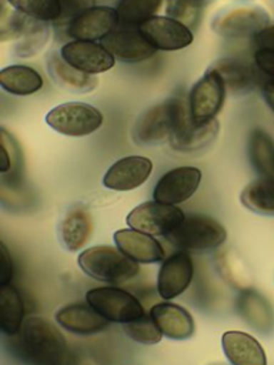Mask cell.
Segmentation results:
<instances>
[{
  "mask_svg": "<svg viewBox=\"0 0 274 365\" xmlns=\"http://www.w3.org/2000/svg\"><path fill=\"white\" fill-rule=\"evenodd\" d=\"M16 354L27 365H70L71 355L63 334L41 317L24 319L14 335Z\"/></svg>",
  "mask_w": 274,
  "mask_h": 365,
  "instance_id": "6da1fadb",
  "label": "cell"
},
{
  "mask_svg": "<svg viewBox=\"0 0 274 365\" xmlns=\"http://www.w3.org/2000/svg\"><path fill=\"white\" fill-rule=\"evenodd\" d=\"M191 118L188 103L171 97L146 110L133 127V140L140 145H156L170 138Z\"/></svg>",
  "mask_w": 274,
  "mask_h": 365,
  "instance_id": "7a4b0ae2",
  "label": "cell"
},
{
  "mask_svg": "<svg viewBox=\"0 0 274 365\" xmlns=\"http://www.w3.org/2000/svg\"><path fill=\"white\" fill-rule=\"evenodd\" d=\"M77 262L88 277L114 285L130 281L140 272L138 262L108 245H96L81 251Z\"/></svg>",
  "mask_w": 274,
  "mask_h": 365,
  "instance_id": "3957f363",
  "label": "cell"
},
{
  "mask_svg": "<svg viewBox=\"0 0 274 365\" xmlns=\"http://www.w3.org/2000/svg\"><path fill=\"white\" fill-rule=\"evenodd\" d=\"M173 245L190 251H208L220 247L225 238V228L208 215H188L166 237Z\"/></svg>",
  "mask_w": 274,
  "mask_h": 365,
  "instance_id": "277c9868",
  "label": "cell"
},
{
  "mask_svg": "<svg viewBox=\"0 0 274 365\" xmlns=\"http://www.w3.org/2000/svg\"><path fill=\"white\" fill-rule=\"evenodd\" d=\"M46 123L63 135L83 137L101 127L103 114L87 103L67 101L53 107L46 114Z\"/></svg>",
  "mask_w": 274,
  "mask_h": 365,
  "instance_id": "5b68a950",
  "label": "cell"
},
{
  "mask_svg": "<svg viewBox=\"0 0 274 365\" xmlns=\"http://www.w3.org/2000/svg\"><path fill=\"white\" fill-rule=\"evenodd\" d=\"M86 301L110 322L127 324L144 315L137 297L118 287L91 288L86 294Z\"/></svg>",
  "mask_w": 274,
  "mask_h": 365,
  "instance_id": "8992f818",
  "label": "cell"
},
{
  "mask_svg": "<svg viewBox=\"0 0 274 365\" xmlns=\"http://www.w3.org/2000/svg\"><path fill=\"white\" fill-rule=\"evenodd\" d=\"M184 218L186 215L178 207L154 200L137 205L127 215V224L130 228L150 235L167 237L184 221Z\"/></svg>",
  "mask_w": 274,
  "mask_h": 365,
  "instance_id": "52a82bcc",
  "label": "cell"
},
{
  "mask_svg": "<svg viewBox=\"0 0 274 365\" xmlns=\"http://www.w3.org/2000/svg\"><path fill=\"white\" fill-rule=\"evenodd\" d=\"M225 84L221 76L210 67L193 86L188 97L191 118L197 123L214 120L225 98Z\"/></svg>",
  "mask_w": 274,
  "mask_h": 365,
  "instance_id": "ba28073f",
  "label": "cell"
},
{
  "mask_svg": "<svg viewBox=\"0 0 274 365\" xmlns=\"http://www.w3.org/2000/svg\"><path fill=\"white\" fill-rule=\"evenodd\" d=\"M270 24L268 13L257 6H243L218 13L211 23L215 34L227 38L254 36Z\"/></svg>",
  "mask_w": 274,
  "mask_h": 365,
  "instance_id": "9c48e42d",
  "label": "cell"
},
{
  "mask_svg": "<svg viewBox=\"0 0 274 365\" xmlns=\"http://www.w3.org/2000/svg\"><path fill=\"white\" fill-rule=\"evenodd\" d=\"M137 29L153 47L163 51L186 48L194 40L191 29L168 16L156 14L143 21Z\"/></svg>",
  "mask_w": 274,
  "mask_h": 365,
  "instance_id": "30bf717a",
  "label": "cell"
},
{
  "mask_svg": "<svg viewBox=\"0 0 274 365\" xmlns=\"http://www.w3.org/2000/svg\"><path fill=\"white\" fill-rule=\"evenodd\" d=\"M118 27L116 7L93 6L80 13L67 27L66 34L73 40H103Z\"/></svg>",
  "mask_w": 274,
  "mask_h": 365,
  "instance_id": "8fae6325",
  "label": "cell"
},
{
  "mask_svg": "<svg viewBox=\"0 0 274 365\" xmlns=\"http://www.w3.org/2000/svg\"><path fill=\"white\" fill-rule=\"evenodd\" d=\"M60 54L68 64L87 74L108 71L116 63L113 54L101 43L88 40L67 41L61 46Z\"/></svg>",
  "mask_w": 274,
  "mask_h": 365,
  "instance_id": "7c38bea8",
  "label": "cell"
},
{
  "mask_svg": "<svg viewBox=\"0 0 274 365\" xmlns=\"http://www.w3.org/2000/svg\"><path fill=\"white\" fill-rule=\"evenodd\" d=\"M101 44L123 63H140L153 57L158 50L134 27H117L101 40Z\"/></svg>",
  "mask_w": 274,
  "mask_h": 365,
  "instance_id": "4fadbf2b",
  "label": "cell"
},
{
  "mask_svg": "<svg viewBox=\"0 0 274 365\" xmlns=\"http://www.w3.org/2000/svg\"><path fill=\"white\" fill-rule=\"evenodd\" d=\"M200 181L201 171L196 167L173 168L157 181L153 191V198L164 204H181L197 191Z\"/></svg>",
  "mask_w": 274,
  "mask_h": 365,
  "instance_id": "5bb4252c",
  "label": "cell"
},
{
  "mask_svg": "<svg viewBox=\"0 0 274 365\" xmlns=\"http://www.w3.org/2000/svg\"><path fill=\"white\" fill-rule=\"evenodd\" d=\"M194 265L191 257L183 250L167 257L158 271L157 292L163 299L181 295L191 284Z\"/></svg>",
  "mask_w": 274,
  "mask_h": 365,
  "instance_id": "9a60e30c",
  "label": "cell"
},
{
  "mask_svg": "<svg viewBox=\"0 0 274 365\" xmlns=\"http://www.w3.org/2000/svg\"><path fill=\"white\" fill-rule=\"evenodd\" d=\"M151 171L153 163L150 158L128 155L110 165L103 177V185L114 191H131L144 184Z\"/></svg>",
  "mask_w": 274,
  "mask_h": 365,
  "instance_id": "2e32d148",
  "label": "cell"
},
{
  "mask_svg": "<svg viewBox=\"0 0 274 365\" xmlns=\"http://www.w3.org/2000/svg\"><path fill=\"white\" fill-rule=\"evenodd\" d=\"M117 248L136 262L154 264L164 259L161 244L150 234L134 228H124L114 232Z\"/></svg>",
  "mask_w": 274,
  "mask_h": 365,
  "instance_id": "e0dca14e",
  "label": "cell"
},
{
  "mask_svg": "<svg viewBox=\"0 0 274 365\" xmlns=\"http://www.w3.org/2000/svg\"><path fill=\"white\" fill-rule=\"evenodd\" d=\"M56 321L68 332L83 336L104 331L110 322L91 305L83 302H73L60 308L56 314Z\"/></svg>",
  "mask_w": 274,
  "mask_h": 365,
  "instance_id": "ac0fdd59",
  "label": "cell"
},
{
  "mask_svg": "<svg viewBox=\"0 0 274 365\" xmlns=\"http://www.w3.org/2000/svg\"><path fill=\"white\" fill-rule=\"evenodd\" d=\"M150 317L170 339H188L194 334L193 317L178 304L158 302L150 308Z\"/></svg>",
  "mask_w": 274,
  "mask_h": 365,
  "instance_id": "d6986e66",
  "label": "cell"
},
{
  "mask_svg": "<svg viewBox=\"0 0 274 365\" xmlns=\"http://www.w3.org/2000/svg\"><path fill=\"white\" fill-rule=\"evenodd\" d=\"M46 64L53 81L67 91L86 94L93 91L98 84V78L94 74L77 70L61 57L60 51H50L47 54Z\"/></svg>",
  "mask_w": 274,
  "mask_h": 365,
  "instance_id": "ffe728a7",
  "label": "cell"
},
{
  "mask_svg": "<svg viewBox=\"0 0 274 365\" xmlns=\"http://www.w3.org/2000/svg\"><path fill=\"white\" fill-rule=\"evenodd\" d=\"M221 346L231 365H267L263 346L250 334L227 331L221 338Z\"/></svg>",
  "mask_w": 274,
  "mask_h": 365,
  "instance_id": "44dd1931",
  "label": "cell"
},
{
  "mask_svg": "<svg viewBox=\"0 0 274 365\" xmlns=\"http://www.w3.org/2000/svg\"><path fill=\"white\" fill-rule=\"evenodd\" d=\"M240 317L255 331L270 334L274 329V309L270 301L255 289H243L237 297Z\"/></svg>",
  "mask_w": 274,
  "mask_h": 365,
  "instance_id": "7402d4cb",
  "label": "cell"
},
{
  "mask_svg": "<svg viewBox=\"0 0 274 365\" xmlns=\"http://www.w3.org/2000/svg\"><path fill=\"white\" fill-rule=\"evenodd\" d=\"M211 67L221 76L225 88L233 94H245L258 83L255 68L243 60L223 57L218 58Z\"/></svg>",
  "mask_w": 274,
  "mask_h": 365,
  "instance_id": "603a6c76",
  "label": "cell"
},
{
  "mask_svg": "<svg viewBox=\"0 0 274 365\" xmlns=\"http://www.w3.org/2000/svg\"><path fill=\"white\" fill-rule=\"evenodd\" d=\"M218 130H220V124L215 118L204 123H197L193 118H190L170 138L168 143L177 151H183V153L197 151L211 144L218 135Z\"/></svg>",
  "mask_w": 274,
  "mask_h": 365,
  "instance_id": "cb8c5ba5",
  "label": "cell"
},
{
  "mask_svg": "<svg viewBox=\"0 0 274 365\" xmlns=\"http://www.w3.org/2000/svg\"><path fill=\"white\" fill-rule=\"evenodd\" d=\"M60 240L66 250L74 252L86 245L93 232V218L84 207L70 208L60 222Z\"/></svg>",
  "mask_w": 274,
  "mask_h": 365,
  "instance_id": "d4e9b609",
  "label": "cell"
},
{
  "mask_svg": "<svg viewBox=\"0 0 274 365\" xmlns=\"http://www.w3.org/2000/svg\"><path fill=\"white\" fill-rule=\"evenodd\" d=\"M0 86L14 96L34 94L43 87V77L37 70L23 64H11L0 71Z\"/></svg>",
  "mask_w": 274,
  "mask_h": 365,
  "instance_id": "484cf974",
  "label": "cell"
},
{
  "mask_svg": "<svg viewBox=\"0 0 274 365\" xmlns=\"http://www.w3.org/2000/svg\"><path fill=\"white\" fill-rule=\"evenodd\" d=\"M24 318V304L19 289L13 284L0 285V328L9 335L14 336Z\"/></svg>",
  "mask_w": 274,
  "mask_h": 365,
  "instance_id": "4316f807",
  "label": "cell"
},
{
  "mask_svg": "<svg viewBox=\"0 0 274 365\" xmlns=\"http://www.w3.org/2000/svg\"><path fill=\"white\" fill-rule=\"evenodd\" d=\"M248 155L261 177H274V138L263 128H254L248 138Z\"/></svg>",
  "mask_w": 274,
  "mask_h": 365,
  "instance_id": "83f0119b",
  "label": "cell"
},
{
  "mask_svg": "<svg viewBox=\"0 0 274 365\" xmlns=\"http://www.w3.org/2000/svg\"><path fill=\"white\" fill-rule=\"evenodd\" d=\"M241 202L253 212L274 215V177H260L247 184L241 192Z\"/></svg>",
  "mask_w": 274,
  "mask_h": 365,
  "instance_id": "f1b7e54d",
  "label": "cell"
},
{
  "mask_svg": "<svg viewBox=\"0 0 274 365\" xmlns=\"http://www.w3.org/2000/svg\"><path fill=\"white\" fill-rule=\"evenodd\" d=\"M50 34L51 30L47 21H40L29 17L23 33L14 44L13 53L19 58H30L44 48V46L49 43Z\"/></svg>",
  "mask_w": 274,
  "mask_h": 365,
  "instance_id": "f546056e",
  "label": "cell"
},
{
  "mask_svg": "<svg viewBox=\"0 0 274 365\" xmlns=\"http://www.w3.org/2000/svg\"><path fill=\"white\" fill-rule=\"evenodd\" d=\"M163 0H117L116 10L120 27H138L147 19L156 16Z\"/></svg>",
  "mask_w": 274,
  "mask_h": 365,
  "instance_id": "4dcf8cb0",
  "label": "cell"
},
{
  "mask_svg": "<svg viewBox=\"0 0 274 365\" xmlns=\"http://www.w3.org/2000/svg\"><path fill=\"white\" fill-rule=\"evenodd\" d=\"M17 11L40 21L54 23L60 16L59 0H6Z\"/></svg>",
  "mask_w": 274,
  "mask_h": 365,
  "instance_id": "1f68e13d",
  "label": "cell"
},
{
  "mask_svg": "<svg viewBox=\"0 0 274 365\" xmlns=\"http://www.w3.org/2000/svg\"><path fill=\"white\" fill-rule=\"evenodd\" d=\"M123 331L128 338L144 345L157 344L163 338V332L160 331V328L156 325L153 318L146 314L136 321L123 324Z\"/></svg>",
  "mask_w": 274,
  "mask_h": 365,
  "instance_id": "d6a6232c",
  "label": "cell"
},
{
  "mask_svg": "<svg viewBox=\"0 0 274 365\" xmlns=\"http://www.w3.org/2000/svg\"><path fill=\"white\" fill-rule=\"evenodd\" d=\"M201 10L203 9L191 0H166V16L186 24L191 30L197 27Z\"/></svg>",
  "mask_w": 274,
  "mask_h": 365,
  "instance_id": "836d02e7",
  "label": "cell"
},
{
  "mask_svg": "<svg viewBox=\"0 0 274 365\" xmlns=\"http://www.w3.org/2000/svg\"><path fill=\"white\" fill-rule=\"evenodd\" d=\"M94 1L96 0H59L60 16L54 24L57 27H67L80 13L88 7H93Z\"/></svg>",
  "mask_w": 274,
  "mask_h": 365,
  "instance_id": "e575fe53",
  "label": "cell"
},
{
  "mask_svg": "<svg viewBox=\"0 0 274 365\" xmlns=\"http://www.w3.org/2000/svg\"><path fill=\"white\" fill-rule=\"evenodd\" d=\"M255 67L274 78V48H257L254 53Z\"/></svg>",
  "mask_w": 274,
  "mask_h": 365,
  "instance_id": "d590c367",
  "label": "cell"
},
{
  "mask_svg": "<svg viewBox=\"0 0 274 365\" xmlns=\"http://www.w3.org/2000/svg\"><path fill=\"white\" fill-rule=\"evenodd\" d=\"M13 277V262L9 250L0 242V285L10 284Z\"/></svg>",
  "mask_w": 274,
  "mask_h": 365,
  "instance_id": "8d00e7d4",
  "label": "cell"
},
{
  "mask_svg": "<svg viewBox=\"0 0 274 365\" xmlns=\"http://www.w3.org/2000/svg\"><path fill=\"white\" fill-rule=\"evenodd\" d=\"M257 48H274V24H268L253 36Z\"/></svg>",
  "mask_w": 274,
  "mask_h": 365,
  "instance_id": "74e56055",
  "label": "cell"
},
{
  "mask_svg": "<svg viewBox=\"0 0 274 365\" xmlns=\"http://www.w3.org/2000/svg\"><path fill=\"white\" fill-rule=\"evenodd\" d=\"M263 97H264L265 103L268 104V107L271 108V111L274 113V78L264 83Z\"/></svg>",
  "mask_w": 274,
  "mask_h": 365,
  "instance_id": "f35d334b",
  "label": "cell"
},
{
  "mask_svg": "<svg viewBox=\"0 0 274 365\" xmlns=\"http://www.w3.org/2000/svg\"><path fill=\"white\" fill-rule=\"evenodd\" d=\"M191 1H193V3H196L197 6H200V7L203 9V7H204L207 3H210L211 0H191Z\"/></svg>",
  "mask_w": 274,
  "mask_h": 365,
  "instance_id": "ab89813d",
  "label": "cell"
},
{
  "mask_svg": "<svg viewBox=\"0 0 274 365\" xmlns=\"http://www.w3.org/2000/svg\"><path fill=\"white\" fill-rule=\"evenodd\" d=\"M214 365H223V364H214Z\"/></svg>",
  "mask_w": 274,
  "mask_h": 365,
  "instance_id": "60d3db41",
  "label": "cell"
}]
</instances>
